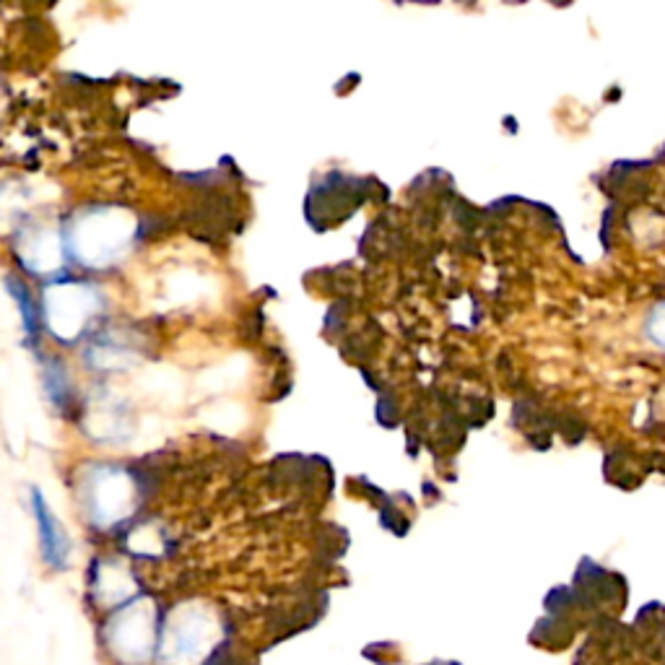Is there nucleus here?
<instances>
[{
	"mask_svg": "<svg viewBox=\"0 0 665 665\" xmlns=\"http://www.w3.org/2000/svg\"><path fill=\"white\" fill-rule=\"evenodd\" d=\"M157 474L143 463L89 458L76 468L73 497L81 523L97 536H120L157 494Z\"/></svg>",
	"mask_w": 665,
	"mask_h": 665,
	"instance_id": "1",
	"label": "nucleus"
},
{
	"mask_svg": "<svg viewBox=\"0 0 665 665\" xmlns=\"http://www.w3.org/2000/svg\"><path fill=\"white\" fill-rule=\"evenodd\" d=\"M66 260L89 270H107L141 242V219L115 206H81L79 216L60 221Z\"/></svg>",
	"mask_w": 665,
	"mask_h": 665,
	"instance_id": "2",
	"label": "nucleus"
},
{
	"mask_svg": "<svg viewBox=\"0 0 665 665\" xmlns=\"http://www.w3.org/2000/svg\"><path fill=\"white\" fill-rule=\"evenodd\" d=\"M161 611V603L141 593L102 616L99 642L112 665H157Z\"/></svg>",
	"mask_w": 665,
	"mask_h": 665,
	"instance_id": "3",
	"label": "nucleus"
},
{
	"mask_svg": "<svg viewBox=\"0 0 665 665\" xmlns=\"http://www.w3.org/2000/svg\"><path fill=\"white\" fill-rule=\"evenodd\" d=\"M44 309V332L58 346H79L89 338L95 317L102 312V294L87 278L71 276V270H60L58 276L42 281L40 289Z\"/></svg>",
	"mask_w": 665,
	"mask_h": 665,
	"instance_id": "4",
	"label": "nucleus"
},
{
	"mask_svg": "<svg viewBox=\"0 0 665 665\" xmlns=\"http://www.w3.org/2000/svg\"><path fill=\"white\" fill-rule=\"evenodd\" d=\"M221 637L219 618L206 603H172L161 611L157 665H200Z\"/></svg>",
	"mask_w": 665,
	"mask_h": 665,
	"instance_id": "5",
	"label": "nucleus"
},
{
	"mask_svg": "<svg viewBox=\"0 0 665 665\" xmlns=\"http://www.w3.org/2000/svg\"><path fill=\"white\" fill-rule=\"evenodd\" d=\"M141 593H146V587L136 572V562H130L126 554L102 552L91 556L87 567V601L99 614H110Z\"/></svg>",
	"mask_w": 665,
	"mask_h": 665,
	"instance_id": "6",
	"label": "nucleus"
},
{
	"mask_svg": "<svg viewBox=\"0 0 665 665\" xmlns=\"http://www.w3.org/2000/svg\"><path fill=\"white\" fill-rule=\"evenodd\" d=\"M29 515L34 523L37 536V554H40L42 567L52 572V575H66L73 569L76 562V540L68 530V525L60 520V515L52 507L42 486L32 484L27 494Z\"/></svg>",
	"mask_w": 665,
	"mask_h": 665,
	"instance_id": "7",
	"label": "nucleus"
},
{
	"mask_svg": "<svg viewBox=\"0 0 665 665\" xmlns=\"http://www.w3.org/2000/svg\"><path fill=\"white\" fill-rule=\"evenodd\" d=\"M37 365H40V383L44 400H48L52 411L66 421H79L81 406H83V390L76 380L71 365L63 354L42 349L37 354Z\"/></svg>",
	"mask_w": 665,
	"mask_h": 665,
	"instance_id": "8",
	"label": "nucleus"
},
{
	"mask_svg": "<svg viewBox=\"0 0 665 665\" xmlns=\"http://www.w3.org/2000/svg\"><path fill=\"white\" fill-rule=\"evenodd\" d=\"M3 291L9 294L13 307H17L19 325H21V341H24V349L29 354H40L44 346V309H42V297L40 291L34 289L29 276L21 274V270H9L3 274Z\"/></svg>",
	"mask_w": 665,
	"mask_h": 665,
	"instance_id": "9",
	"label": "nucleus"
},
{
	"mask_svg": "<svg viewBox=\"0 0 665 665\" xmlns=\"http://www.w3.org/2000/svg\"><path fill=\"white\" fill-rule=\"evenodd\" d=\"M649 338L657 341V346H663L665 349V305H661L657 309H653V317H649Z\"/></svg>",
	"mask_w": 665,
	"mask_h": 665,
	"instance_id": "10",
	"label": "nucleus"
}]
</instances>
